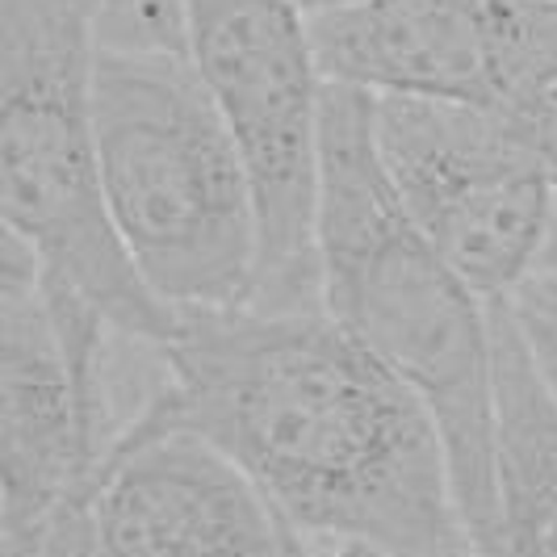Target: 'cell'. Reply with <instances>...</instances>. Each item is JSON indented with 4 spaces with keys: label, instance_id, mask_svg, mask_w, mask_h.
<instances>
[{
    "label": "cell",
    "instance_id": "cell-1",
    "mask_svg": "<svg viewBox=\"0 0 557 557\" xmlns=\"http://www.w3.org/2000/svg\"><path fill=\"white\" fill-rule=\"evenodd\" d=\"M160 432L226 453L310 545L478 557L432 407L323 302L181 314L117 445Z\"/></svg>",
    "mask_w": 557,
    "mask_h": 557
},
{
    "label": "cell",
    "instance_id": "cell-2",
    "mask_svg": "<svg viewBox=\"0 0 557 557\" xmlns=\"http://www.w3.org/2000/svg\"><path fill=\"white\" fill-rule=\"evenodd\" d=\"M319 302L432 407L478 557L499 554L491 302L423 239L373 147V97L327 84L314 214Z\"/></svg>",
    "mask_w": 557,
    "mask_h": 557
},
{
    "label": "cell",
    "instance_id": "cell-3",
    "mask_svg": "<svg viewBox=\"0 0 557 557\" xmlns=\"http://www.w3.org/2000/svg\"><path fill=\"white\" fill-rule=\"evenodd\" d=\"M92 117L113 226L147 289L176 314L248 307L256 189L194 63L97 51Z\"/></svg>",
    "mask_w": 557,
    "mask_h": 557
},
{
    "label": "cell",
    "instance_id": "cell-4",
    "mask_svg": "<svg viewBox=\"0 0 557 557\" xmlns=\"http://www.w3.org/2000/svg\"><path fill=\"white\" fill-rule=\"evenodd\" d=\"M92 0H0L4 231L47 285L81 298L117 335L164 348L181 332L113 226L92 117Z\"/></svg>",
    "mask_w": 557,
    "mask_h": 557
},
{
    "label": "cell",
    "instance_id": "cell-5",
    "mask_svg": "<svg viewBox=\"0 0 557 557\" xmlns=\"http://www.w3.org/2000/svg\"><path fill=\"white\" fill-rule=\"evenodd\" d=\"M189 63L239 143L260 214L251 307H319L323 92L298 0H189Z\"/></svg>",
    "mask_w": 557,
    "mask_h": 557
},
{
    "label": "cell",
    "instance_id": "cell-6",
    "mask_svg": "<svg viewBox=\"0 0 557 557\" xmlns=\"http://www.w3.org/2000/svg\"><path fill=\"white\" fill-rule=\"evenodd\" d=\"M373 147L398 206L486 302L536 269L557 181L516 113L373 97Z\"/></svg>",
    "mask_w": 557,
    "mask_h": 557
},
{
    "label": "cell",
    "instance_id": "cell-7",
    "mask_svg": "<svg viewBox=\"0 0 557 557\" xmlns=\"http://www.w3.org/2000/svg\"><path fill=\"white\" fill-rule=\"evenodd\" d=\"M310 42L327 84L520 113L557 76V0H352Z\"/></svg>",
    "mask_w": 557,
    "mask_h": 557
},
{
    "label": "cell",
    "instance_id": "cell-8",
    "mask_svg": "<svg viewBox=\"0 0 557 557\" xmlns=\"http://www.w3.org/2000/svg\"><path fill=\"white\" fill-rule=\"evenodd\" d=\"M88 557H285V520L194 432L113 448L88 499Z\"/></svg>",
    "mask_w": 557,
    "mask_h": 557
},
{
    "label": "cell",
    "instance_id": "cell-9",
    "mask_svg": "<svg viewBox=\"0 0 557 557\" xmlns=\"http://www.w3.org/2000/svg\"><path fill=\"white\" fill-rule=\"evenodd\" d=\"M495 339V491L499 554L557 557V407L545 394L516 323L491 302Z\"/></svg>",
    "mask_w": 557,
    "mask_h": 557
},
{
    "label": "cell",
    "instance_id": "cell-10",
    "mask_svg": "<svg viewBox=\"0 0 557 557\" xmlns=\"http://www.w3.org/2000/svg\"><path fill=\"white\" fill-rule=\"evenodd\" d=\"M92 38L106 55L189 59V0H92Z\"/></svg>",
    "mask_w": 557,
    "mask_h": 557
},
{
    "label": "cell",
    "instance_id": "cell-11",
    "mask_svg": "<svg viewBox=\"0 0 557 557\" xmlns=\"http://www.w3.org/2000/svg\"><path fill=\"white\" fill-rule=\"evenodd\" d=\"M499 302L511 314L516 335H520V344L529 352L532 369H536L541 386H545V394L554 398L557 407V277L529 273Z\"/></svg>",
    "mask_w": 557,
    "mask_h": 557
},
{
    "label": "cell",
    "instance_id": "cell-12",
    "mask_svg": "<svg viewBox=\"0 0 557 557\" xmlns=\"http://www.w3.org/2000/svg\"><path fill=\"white\" fill-rule=\"evenodd\" d=\"M516 117L529 126V135L536 139V147H541V156H545V164H549V172H554L557 181V76H549V81L541 84L536 97Z\"/></svg>",
    "mask_w": 557,
    "mask_h": 557
},
{
    "label": "cell",
    "instance_id": "cell-13",
    "mask_svg": "<svg viewBox=\"0 0 557 557\" xmlns=\"http://www.w3.org/2000/svg\"><path fill=\"white\" fill-rule=\"evenodd\" d=\"M532 273L557 277V194H554V210H549V226H545V244H541V256H536V269Z\"/></svg>",
    "mask_w": 557,
    "mask_h": 557
},
{
    "label": "cell",
    "instance_id": "cell-14",
    "mask_svg": "<svg viewBox=\"0 0 557 557\" xmlns=\"http://www.w3.org/2000/svg\"><path fill=\"white\" fill-rule=\"evenodd\" d=\"M285 557H319V554L310 549L307 536H298V532L285 524Z\"/></svg>",
    "mask_w": 557,
    "mask_h": 557
},
{
    "label": "cell",
    "instance_id": "cell-15",
    "mask_svg": "<svg viewBox=\"0 0 557 557\" xmlns=\"http://www.w3.org/2000/svg\"><path fill=\"white\" fill-rule=\"evenodd\" d=\"M332 557H394V554H382V549H373V545H335Z\"/></svg>",
    "mask_w": 557,
    "mask_h": 557
},
{
    "label": "cell",
    "instance_id": "cell-16",
    "mask_svg": "<svg viewBox=\"0 0 557 557\" xmlns=\"http://www.w3.org/2000/svg\"><path fill=\"white\" fill-rule=\"evenodd\" d=\"M307 13H323V9H339V4H352V0H298Z\"/></svg>",
    "mask_w": 557,
    "mask_h": 557
}]
</instances>
